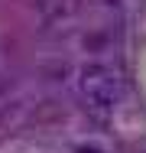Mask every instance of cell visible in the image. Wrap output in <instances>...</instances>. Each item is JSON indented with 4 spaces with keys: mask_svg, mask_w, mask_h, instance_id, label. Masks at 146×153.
<instances>
[{
    "mask_svg": "<svg viewBox=\"0 0 146 153\" xmlns=\"http://www.w3.org/2000/svg\"><path fill=\"white\" fill-rule=\"evenodd\" d=\"M78 88L85 94V101L97 111H111L120 94H123V85H120V75H117L111 65H101V62H91L81 68V78H78Z\"/></svg>",
    "mask_w": 146,
    "mask_h": 153,
    "instance_id": "6da1fadb",
    "label": "cell"
}]
</instances>
